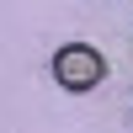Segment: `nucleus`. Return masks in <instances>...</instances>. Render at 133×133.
Instances as JSON below:
<instances>
[{
	"label": "nucleus",
	"mask_w": 133,
	"mask_h": 133,
	"mask_svg": "<svg viewBox=\"0 0 133 133\" xmlns=\"http://www.w3.org/2000/svg\"><path fill=\"white\" fill-rule=\"evenodd\" d=\"M53 80L64 91H91V85L107 80V59L91 48V43H64L53 53Z\"/></svg>",
	"instance_id": "f257e3e1"
}]
</instances>
